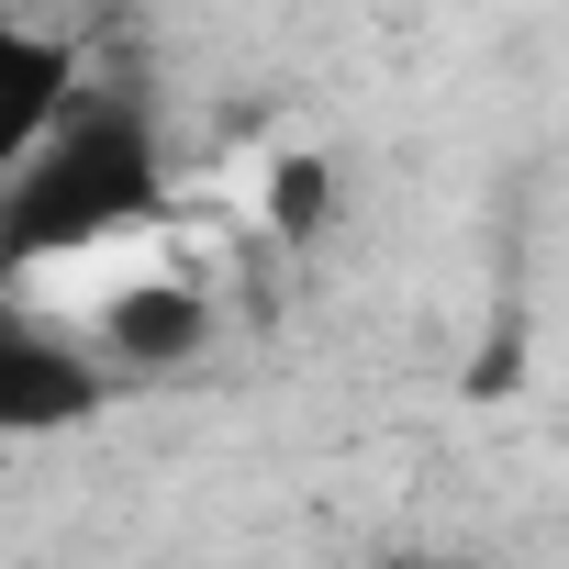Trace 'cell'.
<instances>
[{
    "label": "cell",
    "mask_w": 569,
    "mask_h": 569,
    "mask_svg": "<svg viewBox=\"0 0 569 569\" xmlns=\"http://www.w3.org/2000/svg\"><path fill=\"white\" fill-rule=\"evenodd\" d=\"M325 212H336V179H325V168H313V157H302V168H291V179H279V223H291V234H313V223H325Z\"/></svg>",
    "instance_id": "5b68a950"
},
{
    "label": "cell",
    "mask_w": 569,
    "mask_h": 569,
    "mask_svg": "<svg viewBox=\"0 0 569 569\" xmlns=\"http://www.w3.org/2000/svg\"><path fill=\"white\" fill-rule=\"evenodd\" d=\"M79 90H90V57H79V34L0 12V179H12V168L46 146V123H57Z\"/></svg>",
    "instance_id": "277c9868"
},
{
    "label": "cell",
    "mask_w": 569,
    "mask_h": 569,
    "mask_svg": "<svg viewBox=\"0 0 569 569\" xmlns=\"http://www.w3.org/2000/svg\"><path fill=\"white\" fill-rule=\"evenodd\" d=\"M157 212H168V134L134 90L90 79L46 123V146L0 179V279H46V268L157 223Z\"/></svg>",
    "instance_id": "6da1fadb"
},
{
    "label": "cell",
    "mask_w": 569,
    "mask_h": 569,
    "mask_svg": "<svg viewBox=\"0 0 569 569\" xmlns=\"http://www.w3.org/2000/svg\"><path fill=\"white\" fill-rule=\"evenodd\" d=\"M134 380L101 358V336L12 302V279H0V447H46V436H90Z\"/></svg>",
    "instance_id": "7a4b0ae2"
},
{
    "label": "cell",
    "mask_w": 569,
    "mask_h": 569,
    "mask_svg": "<svg viewBox=\"0 0 569 569\" xmlns=\"http://www.w3.org/2000/svg\"><path fill=\"white\" fill-rule=\"evenodd\" d=\"M90 336H101V358H112L134 391H157V380H179V369L212 358V302L190 291V279H123Z\"/></svg>",
    "instance_id": "3957f363"
}]
</instances>
